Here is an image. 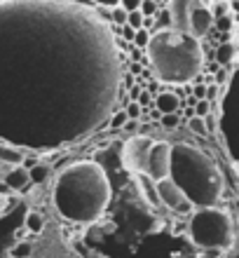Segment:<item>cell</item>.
Segmentation results:
<instances>
[{
	"instance_id": "obj_1",
	"label": "cell",
	"mask_w": 239,
	"mask_h": 258,
	"mask_svg": "<svg viewBox=\"0 0 239 258\" xmlns=\"http://www.w3.org/2000/svg\"><path fill=\"white\" fill-rule=\"evenodd\" d=\"M113 188L108 174L99 162L77 160L59 171L54 181V200L56 211L61 218L70 223H94L108 209Z\"/></svg>"
},
{
	"instance_id": "obj_2",
	"label": "cell",
	"mask_w": 239,
	"mask_h": 258,
	"mask_svg": "<svg viewBox=\"0 0 239 258\" xmlns=\"http://www.w3.org/2000/svg\"><path fill=\"white\" fill-rule=\"evenodd\" d=\"M169 178L183 190L195 209L218 207L225 181L220 176L218 164L202 148L190 143H171V169Z\"/></svg>"
},
{
	"instance_id": "obj_3",
	"label": "cell",
	"mask_w": 239,
	"mask_h": 258,
	"mask_svg": "<svg viewBox=\"0 0 239 258\" xmlns=\"http://www.w3.org/2000/svg\"><path fill=\"white\" fill-rule=\"evenodd\" d=\"M152 71L167 85H188L199 75L204 52L197 38L181 33L176 28L152 31L150 45L145 49Z\"/></svg>"
},
{
	"instance_id": "obj_4",
	"label": "cell",
	"mask_w": 239,
	"mask_h": 258,
	"mask_svg": "<svg viewBox=\"0 0 239 258\" xmlns=\"http://www.w3.org/2000/svg\"><path fill=\"white\" fill-rule=\"evenodd\" d=\"M190 237L199 249H230L234 244L232 216L220 207L195 209L190 216Z\"/></svg>"
},
{
	"instance_id": "obj_5",
	"label": "cell",
	"mask_w": 239,
	"mask_h": 258,
	"mask_svg": "<svg viewBox=\"0 0 239 258\" xmlns=\"http://www.w3.org/2000/svg\"><path fill=\"white\" fill-rule=\"evenodd\" d=\"M152 143H155V139H150V136L131 134L122 143V153H120L124 169L131 171V174H145V164H148V155H150Z\"/></svg>"
},
{
	"instance_id": "obj_6",
	"label": "cell",
	"mask_w": 239,
	"mask_h": 258,
	"mask_svg": "<svg viewBox=\"0 0 239 258\" xmlns=\"http://www.w3.org/2000/svg\"><path fill=\"white\" fill-rule=\"evenodd\" d=\"M171 169V143L169 141H155L148 155V164H145V174L152 181H162L169 178Z\"/></svg>"
},
{
	"instance_id": "obj_7",
	"label": "cell",
	"mask_w": 239,
	"mask_h": 258,
	"mask_svg": "<svg viewBox=\"0 0 239 258\" xmlns=\"http://www.w3.org/2000/svg\"><path fill=\"white\" fill-rule=\"evenodd\" d=\"M157 195H160L162 207H167V209H171V211L185 214V211L192 209L190 200L183 195V190H181L171 178H162V181H157Z\"/></svg>"
},
{
	"instance_id": "obj_8",
	"label": "cell",
	"mask_w": 239,
	"mask_h": 258,
	"mask_svg": "<svg viewBox=\"0 0 239 258\" xmlns=\"http://www.w3.org/2000/svg\"><path fill=\"white\" fill-rule=\"evenodd\" d=\"M199 5H211V0H169V14H171V28L181 33H188V19L190 12Z\"/></svg>"
},
{
	"instance_id": "obj_9",
	"label": "cell",
	"mask_w": 239,
	"mask_h": 258,
	"mask_svg": "<svg viewBox=\"0 0 239 258\" xmlns=\"http://www.w3.org/2000/svg\"><path fill=\"white\" fill-rule=\"evenodd\" d=\"M213 21H216V17H213V10L211 5H199L195 7L190 12V19H188V35H192V38H202V35H206L209 31H211Z\"/></svg>"
},
{
	"instance_id": "obj_10",
	"label": "cell",
	"mask_w": 239,
	"mask_h": 258,
	"mask_svg": "<svg viewBox=\"0 0 239 258\" xmlns=\"http://www.w3.org/2000/svg\"><path fill=\"white\" fill-rule=\"evenodd\" d=\"M134 181H136V188L145 202L150 204V207H162L160 195H157V181H152L148 174H134Z\"/></svg>"
},
{
	"instance_id": "obj_11",
	"label": "cell",
	"mask_w": 239,
	"mask_h": 258,
	"mask_svg": "<svg viewBox=\"0 0 239 258\" xmlns=\"http://www.w3.org/2000/svg\"><path fill=\"white\" fill-rule=\"evenodd\" d=\"M3 181H5V185L10 190H24L31 183V174H28V169L24 164H19V167H10V171L5 174Z\"/></svg>"
},
{
	"instance_id": "obj_12",
	"label": "cell",
	"mask_w": 239,
	"mask_h": 258,
	"mask_svg": "<svg viewBox=\"0 0 239 258\" xmlns=\"http://www.w3.org/2000/svg\"><path fill=\"white\" fill-rule=\"evenodd\" d=\"M0 162L10 164V167H19V164L26 162V155L14 143H0Z\"/></svg>"
},
{
	"instance_id": "obj_13",
	"label": "cell",
	"mask_w": 239,
	"mask_h": 258,
	"mask_svg": "<svg viewBox=\"0 0 239 258\" xmlns=\"http://www.w3.org/2000/svg\"><path fill=\"white\" fill-rule=\"evenodd\" d=\"M155 108H157L162 115L178 113V108H181V96L174 94V92H162V94L155 99Z\"/></svg>"
},
{
	"instance_id": "obj_14",
	"label": "cell",
	"mask_w": 239,
	"mask_h": 258,
	"mask_svg": "<svg viewBox=\"0 0 239 258\" xmlns=\"http://www.w3.org/2000/svg\"><path fill=\"white\" fill-rule=\"evenodd\" d=\"M237 54H239V45H234V42H223L218 47V52H216V59H218V63L227 66V63H232L234 59H237Z\"/></svg>"
},
{
	"instance_id": "obj_15",
	"label": "cell",
	"mask_w": 239,
	"mask_h": 258,
	"mask_svg": "<svg viewBox=\"0 0 239 258\" xmlns=\"http://www.w3.org/2000/svg\"><path fill=\"white\" fill-rule=\"evenodd\" d=\"M28 174H31V183H45L49 178V174H52V169H49L47 164H40V162H33L31 167H26Z\"/></svg>"
},
{
	"instance_id": "obj_16",
	"label": "cell",
	"mask_w": 239,
	"mask_h": 258,
	"mask_svg": "<svg viewBox=\"0 0 239 258\" xmlns=\"http://www.w3.org/2000/svg\"><path fill=\"white\" fill-rule=\"evenodd\" d=\"M24 225H26L28 232H33V235H40L42 228H45V218H42V214H38V211H28L26 218H24Z\"/></svg>"
},
{
	"instance_id": "obj_17",
	"label": "cell",
	"mask_w": 239,
	"mask_h": 258,
	"mask_svg": "<svg viewBox=\"0 0 239 258\" xmlns=\"http://www.w3.org/2000/svg\"><path fill=\"white\" fill-rule=\"evenodd\" d=\"M185 124H188V129H190V132H192L195 136H206V134H209V129H206L204 117H197V115H195V117H190V120H188Z\"/></svg>"
},
{
	"instance_id": "obj_18",
	"label": "cell",
	"mask_w": 239,
	"mask_h": 258,
	"mask_svg": "<svg viewBox=\"0 0 239 258\" xmlns=\"http://www.w3.org/2000/svg\"><path fill=\"white\" fill-rule=\"evenodd\" d=\"M150 38H152V31H148V28H138L136 35H134V47L138 49H148V45H150Z\"/></svg>"
},
{
	"instance_id": "obj_19",
	"label": "cell",
	"mask_w": 239,
	"mask_h": 258,
	"mask_svg": "<svg viewBox=\"0 0 239 258\" xmlns=\"http://www.w3.org/2000/svg\"><path fill=\"white\" fill-rule=\"evenodd\" d=\"M31 253H33V244H31V242H17V244L12 246L10 256L12 258H28Z\"/></svg>"
},
{
	"instance_id": "obj_20",
	"label": "cell",
	"mask_w": 239,
	"mask_h": 258,
	"mask_svg": "<svg viewBox=\"0 0 239 258\" xmlns=\"http://www.w3.org/2000/svg\"><path fill=\"white\" fill-rule=\"evenodd\" d=\"M127 10L124 7H113L110 10V24H117V26H124L127 24Z\"/></svg>"
},
{
	"instance_id": "obj_21",
	"label": "cell",
	"mask_w": 239,
	"mask_h": 258,
	"mask_svg": "<svg viewBox=\"0 0 239 258\" xmlns=\"http://www.w3.org/2000/svg\"><path fill=\"white\" fill-rule=\"evenodd\" d=\"M157 12H160V5L155 0H143L141 3V14L143 17H157Z\"/></svg>"
},
{
	"instance_id": "obj_22",
	"label": "cell",
	"mask_w": 239,
	"mask_h": 258,
	"mask_svg": "<svg viewBox=\"0 0 239 258\" xmlns=\"http://www.w3.org/2000/svg\"><path fill=\"white\" fill-rule=\"evenodd\" d=\"M143 14H141V10H136V12H129L127 14V24H129L134 31H138V28H143Z\"/></svg>"
},
{
	"instance_id": "obj_23",
	"label": "cell",
	"mask_w": 239,
	"mask_h": 258,
	"mask_svg": "<svg viewBox=\"0 0 239 258\" xmlns=\"http://www.w3.org/2000/svg\"><path fill=\"white\" fill-rule=\"evenodd\" d=\"M209 113H211V101L202 99V101L195 103V115H197V117H206Z\"/></svg>"
},
{
	"instance_id": "obj_24",
	"label": "cell",
	"mask_w": 239,
	"mask_h": 258,
	"mask_svg": "<svg viewBox=\"0 0 239 258\" xmlns=\"http://www.w3.org/2000/svg\"><path fill=\"white\" fill-rule=\"evenodd\" d=\"M178 124H181V117H178V113H169V115H162V127L176 129Z\"/></svg>"
},
{
	"instance_id": "obj_25",
	"label": "cell",
	"mask_w": 239,
	"mask_h": 258,
	"mask_svg": "<svg viewBox=\"0 0 239 258\" xmlns=\"http://www.w3.org/2000/svg\"><path fill=\"white\" fill-rule=\"evenodd\" d=\"M223 94V87H220V85H216V82H213V85H206V101H216V96H220Z\"/></svg>"
},
{
	"instance_id": "obj_26",
	"label": "cell",
	"mask_w": 239,
	"mask_h": 258,
	"mask_svg": "<svg viewBox=\"0 0 239 258\" xmlns=\"http://www.w3.org/2000/svg\"><path fill=\"white\" fill-rule=\"evenodd\" d=\"M127 117H129V120H138V117H141V106H138V101H131V103H127Z\"/></svg>"
},
{
	"instance_id": "obj_27",
	"label": "cell",
	"mask_w": 239,
	"mask_h": 258,
	"mask_svg": "<svg viewBox=\"0 0 239 258\" xmlns=\"http://www.w3.org/2000/svg\"><path fill=\"white\" fill-rule=\"evenodd\" d=\"M141 3H143V0H122L120 7H124L127 12H136V10H141Z\"/></svg>"
},
{
	"instance_id": "obj_28",
	"label": "cell",
	"mask_w": 239,
	"mask_h": 258,
	"mask_svg": "<svg viewBox=\"0 0 239 258\" xmlns=\"http://www.w3.org/2000/svg\"><path fill=\"white\" fill-rule=\"evenodd\" d=\"M127 120H129V117H127V110H122V113H117L115 117H113V124H110V127H124V122H127Z\"/></svg>"
},
{
	"instance_id": "obj_29",
	"label": "cell",
	"mask_w": 239,
	"mask_h": 258,
	"mask_svg": "<svg viewBox=\"0 0 239 258\" xmlns=\"http://www.w3.org/2000/svg\"><path fill=\"white\" fill-rule=\"evenodd\" d=\"M192 96H195L197 101L206 99V85H195V87H192Z\"/></svg>"
},
{
	"instance_id": "obj_30",
	"label": "cell",
	"mask_w": 239,
	"mask_h": 258,
	"mask_svg": "<svg viewBox=\"0 0 239 258\" xmlns=\"http://www.w3.org/2000/svg\"><path fill=\"white\" fill-rule=\"evenodd\" d=\"M225 80H227V71L225 68H218V71H216V85L225 87Z\"/></svg>"
},
{
	"instance_id": "obj_31",
	"label": "cell",
	"mask_w": 239,
	"mask_h": 258,
	"mask_svg": "<svg viewBox=\"0 0 239 258\" xmlns=\"http://www.w3.org/2000/svg\"><path fill=\"white\" fill-rule=\"evenodd\" d=\"M99 7H108V10H113V7H120V3L122 0H94Z\"/></svg>"
},
{
	"instance_id": "obj_32",
	"label": "cell",
	"mask_w": 239,
	"mask_h": 258,
	"mask_svg": "<svg viewBox=\"0 0 239 258\" xmlns=\"http://www.w3.org/2000/svg\"><path fill=\"white\" fill-rule=\"evenodd\" d=\"M122 35H124V40H129V42H134V35H136V31L129 26V24H124L122 26Z\"/></svg>"
},
{
	"instance_id": "obj_33",
	"label": "cell",
	"mask_w": 239,
	"mask_h": 258,
	"mask_svg": "<svg viewBox=\"0 0 239 258\" xmlns=\"http://www.w3.org/2000/svg\"><path fill=\"white\" fill-rule=\"evenodd\" d=\"M218 28H223V31H230V24H232V21H230V14H225V17H218Z\"/></svg>"
},
{
	"instance_id": "obj_34",
	"label": "cell",
	"mask_w": 239,
	"mask_h": 258,
	"mask_svg": "<svg viewBox=\"0 0 239 258\" xmlns=\"http://www.w3.org/2000/svg\"><path fill=\"white\" fill-rule=\"evenodd\" d=\"M204 122H206V129H209V132H213V129H216V115H213V113H209V115L204 117Z\"/></svg>"
},
{
	"instance_id": "obj_35",
	"label": "cell",
	"mask_w": 239,
	"mask_h": 258,
	"mask_svg": "<svg viewBox=\"0 0 239 258\" xmlns=\"http://www.w3.org/2000/svg\"><path fill=\"white\" fill-rule=\"evenodd\" d=\"M183 115H185V122H188L190 117H195V106H183Z\"/></svg>"
},
{
	"instance_id": "obj_36",
	"label": "cell",
	"mask_w": 239,
	"mask_h": 258,
	"mask_svg": "<svg viewBox=\"0 0 239 258\" xmlns=\"http://www.w3.org/2000/svg\"><path fill=\"white\" fill-rule=\"evenodd\" d=\"M138 106H141V108L150 106V96H148V92H143V94H141V99H138Z\"/></svg>"
},
{
	"instance_id": "obj_37",
	"label": "cell",
	"mask_w": 239,
	"mask_h": 258,
	"mask_svg": "<svg viewBox=\"0 0 239 258\" xmlns=\"http://www.w3.org/2000/svg\"><path fill=\"white\" fill-rule=\"evenodd\" d=\"M124 127L129 129V132H136V127H138V122H136V120H127V124H124Z\"/></svg>"
},
{
	"instance_id": "obj_38",
	"label": "cell",
	"mask_w": 239,
	"mask_h": 258,
	"mask_svg": "<svg viewBox=\"0 0 239 258\" xmlns=\"http://www.w3.org/2000/svg\"><path fill=\"white\" fill-rule=\"evenodd\" d=\"M157 5H169V0H155Z\"/></svg>"
},
{
	"instance_id": "obj_39",
	"label": "cell",
	"mask_w": 239,
	"mask_h": 258,
	"mask_svg": "<svg viewBox=\"0 0 239 258\" xmlns=\"http://www.w3.org/2000/svg\"><path fill=\"white\" fill-rule=\"evenodd\" d=\"M230 7H232V10H239V3H232V5H230Z\"/></svg>"
}]
</instances>
